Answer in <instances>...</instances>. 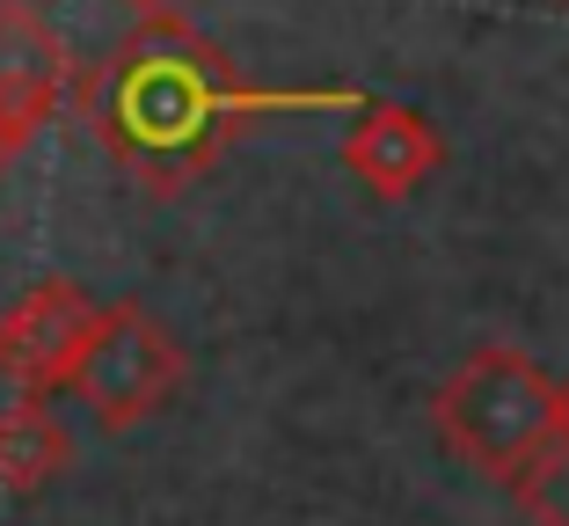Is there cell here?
<instances>
[{
  "label": "cell",
  "mask_w": 569,
  "mask_h": 526,
  "mask_svg": "<svg viewBox=\"0 0 569 526\" xmlns=\"http://www.w3.org/2000/svg\"><path fill=\"white\" fill-rule=\"evenodd\" d=\"M73 96L102 153L153 198L190 190L256 118V88L234 59L168 8L139 16V30L96 73H73Z\"/></svg>",
  "instance_id": "6da1fadb"
},
{
  "label": "cell",
  "mask_w": 569,
  "mask_h": 526,
  "mask_svg": "<svg viewBox=\"0 0 569 526\" xmlns=\"http://www.w3.org/2000/svg\"><path fill=\"white\" fill-rule=\"evenodd\" d=\"M431 431L468 460V468L511 483L540 446H555V380L540 374L526 351H511V344H482V351L438 388Z\"/></svg>",
  "instance_id": "7a4b0ae2"
},
{
  "label": "cell",
  "mask_w": 569,
  "mask_h": 526,
  "mask_svg": "<svg viewBox=\"0 0 569 526\" xmlns=\"http://www.w3.org/2000/svg\"><path fill=\"white\" fill-rule=\"evenodd\" d=\"M67 388L96 409L102 431H132L183 388V344L168 337L139 300L96 307V329H88L81 358H73Z\"/></svg>",
  "instance_id": "3957f363"
},
{
  "label": "cell",
  "mask_w": 569,
  "mask_h": 526,
  "mask_svg": "<svg viewBox=\"0 0 569 526\" xmlns=\"http://www.w3.org/2000/svg\"><path fill=\"white\" fill-rule=\"evenodd\" d=\"M96 292L73 286V278H44L30 286L8 315H0V380L22 395V403H51V395L73 380V358H81L88 329H96Z\"/></svg>",
  "instance_id": "277c9868"
},
{
  "label": "cell",
  "mask_w": 569,
  "mask_h": 526,
  "mask_svg": "<svg viewBox=\"0 0 569 526\" xmlns=\"http://www.w3.org/2000/svg\"><path fill=\"white\" fill-rule=\"evenodd\" d=\"M73 96V51L30 0H0V125L30 147Z\"/></svg>",
  "instance_id": "5b68a950"
},
{
  "label": "cell",
  "mask_w": 569,
  "mask_h": 526,
  "mask_svg": "<svg viewBox=\"0 0 569 526\" xmlns=\"http://www.w3.org/2000/svg\"><path fill=\"white\" fill-rule=\"evenodd\" d=\"M438 161H446V147L423 125V110H409V102H358V125L343 132V169L372 198H387V205L417 198L438 176Z\"/></svg>",
  "instance_id": "8992f818"
},
{
  "label": "cell",
  "mask_w": 569,
  "mask_h": 526,
  "mask_svg": "<svg viewBox=\"0 0 569 526\" xmlns=\"http://www.w3.org/2000/svg\"><path fill=\"white\" fill-rule=\"evenodd\" d=\"M67 460H73V431L51 417V403L0 409V490L8 497H37Z\"/></svg>",
  "instance_id": "52a82bcc"
},
{
  "label": "cell",
  "mask_w": 569,
  "mask_h": 526,
  "mask_svg": "<svg viewBox=\"0 0 569 526\" xmlns=\"http://www.w3.org/2000/svg\"><path fill=\"white\" fill-rule=\"evenodd\" d=\"M511 490H519V512L533 526H569V439L540 446L519 476H511Z\"/></svg>",
  "instance_id": "ba28073f"
},
{
  "label": "cell",
  "mask_w": 569,
  "mask_h": 526,
  "mask_svg": "<svg viewBox=\"0 0 569 526\" xmlns=\"http://www.w3.org/2000/svg\"><path fill=\"white\" fill-rule=\"evenodd\" d=\"M555 439H569V380L555 388Z\"/></svg>",
  "instance_id": "9c48e42d"
},
{
  "label": "cell",
  "mask_w": 569,
  "mask_h": 526,
  "mask_svg": "<svg viewBox=\"0 0 569 526\" xmlns=\"http://www.w3.org/2000/svg\"><path fill=\"white\" fill-rule=\"evenodd\" d=\"M16 153H22V139L8 132V125H0V169H8V161H16Z\"/></svg>",
  "instance_id": "30bf717a"
},
{
  "label": "cell",
  "mask_w": 569,
  "mask_h": 526,
  "mask_svg": "<svg viewBox=\"0 0 569 526\" xmlns=\"http://www.w3.org/2000/svg\"><path fill=\"white\" fill-rule=\"evenodd\" d=\"M132 8H139V16H153V8H161V0H132Z\"/></svg>",
  "instance_id": "8fae6325"
},
{
  "label": "cell",
  "mask_w": 569,
  "mask_h": 526,
  "mask_svg": "<svg viewBox=\"0 0 569 526\" xmlns=\"http://www.w3.org/2000/svg\"><path fill=\"white\" fill-rule=\"evenodd\" d=\"M562 8H569V0H562Z\"/></svg>",
  "instance_id": "7c38bea8"
}]
</instances>
